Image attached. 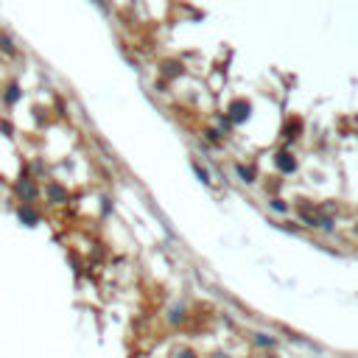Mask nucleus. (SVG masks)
Returning a JSON list of instances; mask_svg holds the SVG:
<instances>
[{
  "mask_svg": "<svg viewBox=\"0 0 358 358\" xmlns=\"http://www.w3.org/2000/svg\"><path fill=\"white\" fill-rule=\"evenodd\" d=\"M238 168V174L244 176V182H255V171L252 168H246V165H235Z\"/></svg>",
  "mask_w": 358,
  "mask_h": 358,
  "instance_id": "obj_7",
  "label": "nucleus"
},
{
  "mask_svg": "<svg viewBox=\"0 0 358 358\" xmlns=\"http://www.w3.org/2000/svg\"><path fill=\"white\" fill-rule=\"evenodd\" d=\"M20 218L25 221V224H34V221H36V213L31 210V204H22V207H20Z\"/></svg>",
  "mask_w": 358,
  "mask_h": 358,
  "instance_id": "obj_4",
  "label": "nucleus"
},
{
  "mask_svg": "<svg viewBox=\"0 0 358 358\" xmlns=\"http://www.w3.org/2000/svg\"><path fill=\"white\" fill-rule=\"evenodd\" d=\"M48 196H50V199H59V202H64V196H67V193H64L62 185H50V188H48Z\"/></svg>",
  "mask_w": 358,
  "mask_h": 358,
  "instance_id": "obj_6",
  "label": "nucleus"
},
{
  "mask_svg": "<svg viewBox=\"0 0 358 358\" xmlns=\"http://www.w3.org/2000/svg\"><path fill=\"white\" fill-rule=\"evenodd\" d=\"M356 232H358V227H356Z\"/></svg>",
  "mask_w": 358,
  "mask_h": 358,
  "instance_id": "obj_10",
  "label": "nucleus"
},
{
  "mask_svg": "<svg viewBox=\"0 0 358 358\" xmlns=\"http://www.w3.org/2000/svg\"><path fill=\"white\" fill-rule=\"evenodd\" d=\"M14 190L20 193L22 199H25V204H31L36 199V185H34V179H28V176H22L20 182L14 185Z\"/></svg>",
  "mask_w": 358,
  "mask_h": 358,
  "instance_id": "obj_1",
  "label": "nucleus"
},
{
  "mask_svg": "<svg viewBox=\"0 0 358 358\" xmlns=\"http://www.w3.org/2000/svg\"><path fill=\"white\" fill-rule=\"evenodd\" d=\"M185 319H188V314H185L182 305H179V308H174V311H171V316H168L171 325H179V322H185Z\"/></svg>",
  "mask_w": 358,
  "mask_h": 358,
  "instance_id": "obj_5",
  "label": "nucleus"
},
{
  "mask_svg": "<svg viewBox=\"0 0 358 358\" xmlns=\"http://www.w3.org/2000/svg\"><path fill=\"white\" fill-rule=\"evenodd\" d=\"M176 358H196V353L193 350H179L176 353Z\"/></svg>",
  "mask_w": 358,
  "mask_h": 358,
  "instance_id": "obj_9",
  "label": "nucleus"
},
{
  "mask_svg": "<svg viewBox=\"0 0 358 358\" xmlns=\"http://www.w3.org/2000/svg\"><path fill=\"white\" fill-rule=\"evenodd\" d=\"M277 168L280 171H286V174H291V171H297V160H291V154H286V151H283V154H277Z\"/></svg>",
  "mask_w": 358,
  "mask_h": 358,
  "instance_id": "obj_2",
  "label": "nucleus"
},
{
  "mask_svg": "<svg viewBox=\"0 0 358 358\" xmlns=\"http://www.w3.org/2000/svg\"><path fill=\"white\" fill-rule=\"evenodd\" d=\"M269 204H272L274 210H280V213H286V210H288V204L283 202V199H272V202H269Z\"/></svg>",
  "mask_w": 358,
  "mask_h": 358,
  "instance_id": "obj_8",
  "label": "nucleus"
},
{
  "mask_svg": "<svg viewBox=\"0 0 358 358\" xmlns=\"http://www.w3.org/2000/svg\"><path fill=\"white\" fill-rule=\"evenodd\" d=\"M255 344H258V347H266V350H272V347H277V339L266 336V333H255Z\"/></svg>",
  "mask_w": 358,
  "mask_h": 358,
  "instance_id": "obj_3",
  "label": "nucleus"
}]
</instances>
